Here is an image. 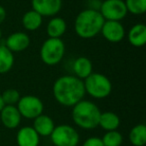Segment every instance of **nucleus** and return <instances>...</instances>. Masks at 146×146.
Returning a JSON list of instances; mask_svg holds the SVG:
<instances>
[{
	"label": "nucleus",
	"instance_id": "obj_20",
	"mask_svg": "<svg viewBox=\"0 0 146 146\" xmlns=\"http://www.w3.org/2000/svg\"><path fill=\"white\" fill-rule=\"evenodd\" d=\"M14 55L5 45H0V74H6L14 65Z\"/></svg>",
	"mask_w": 146,
	"mask_h": 146
},
{
	"label": "nucleus",
	"instance_id": "obj_19",
	"mask_svg": "<svg viewBox=\"0 0 146 146\" xmlns=\"http://www.w3.org/2000/svg\"><path fill=\"white\" fill-rule=\"evenodd\" d=\"M120 125V118L116 113L112 111L101 112L99 117V123L98 126L106 131H113L117 130Z\"/></svg>",
	"mask_w": 146,
	"mask_h": 146
},
{
	"label": "nucleus",
	"instance_id": "obj_27",
	"mask_svg": "<svg viewBox=\"0 0 146 146\" xmlns=\"http://www.w3.org/2000/svg\"><path fill=\"white\" fill-rule=\"evenodd\" d=\"M5 19H6V10L2 5H0V25L4 22Z\"/></svg>",
	"mask_w": 146,
	"mask_h": 146
},
{
	"label": "nucleus",
	"instance_id": "obj_11",
	"mask_svg": "<svg viewBox=\"0 0 146 146\" xmlns=\"http://www.w3.org/2000/svg\"><path fill=\"white\" fill-rule=\"evenodd\" d=\"M4 45L12 53L22 52L30 45V37L25 32H14L7 37Z\"/></svg>",
	"mask_w": 146,
	"mask_h": 146
},
{
	"label": "nucleus",
	"instance_id": "obj_5",
	"mask_svg": "<svg viewBox=\"0 0 146 146\" xmlns=\"http://www.w3.org/2000/svg\"><path fill=\"white\" fill-rule=\"evenodd\" d=\"M65 44L61 38H48L42 43L40 58L44 64L55 66L61 62L65 55Z\"/></svg>",
	"mask_w": 146,
	"mask_h": 146
},
{
	"label": "nucleus",
	"instance_id": "obj_12",
	"mask_svg": "<svg viewBox=\"0 0 146 146\" xmlns=\"http://www.w3.org/2000/svg\"><path fill=\"white\" fill-rule=\"evenodd\" d=\"M21 115L14 105H5L0 112V119L2 124L8 129H15L21 122Z\"/></svg>",
	"mask_w": 146,
	"mask_h": 146
},
{
	"label": "nucleus",
	"instance_id": "obj_24",
	"mask_svg": "<svg viewBox=\"0 0 146 146\" xmlns=\"http://www.w3.org/2000/svg\"><path fill=\"white\" fill-rule=\"evenodd\" d=\"M1 97H2L3 102H4V105L16 106L21 96L18 90L14 89V88H8V89L3 91V93L1 94Z\"/></svg>",
	"mask_w": 146,
	"mask_h": 146
},
{
	"label": "nucleus",
	"instance_id": "obj_23",
	"mask_svg": "<svg viewBox=\"0 0 146 146\" xmlns=\"http://www.w3.org/2000/svg\"><path fill=\"white\" fill-rule=\"evenodd\" d=\"M104 146H120L123 141V137L120 132L117 130L107 131L101 138Z\"/></svg>",
	"mask_w": 146,
	"mask_h": 146
},
{
	"label": "nucleus",
	"instance_id": "obj_7",
	"mask_svg": "<svg viewBox=\"0 0 146 146\" xmlns=\"http://www.w3.org/2000/svg\"><path fill=\"white\" fill-rule=\"evenodd\" d=\"M16 107L21 117L26 119H34L41 115L44 110V104L39 97L34 95H25L20 97Z\"/></svg>",
	"mask_w": 146,
	"mask_h": 146
},
{
	"label": "nucleus",
	"instance_id": "obj_13",
	"mask_svg": "<svg viewBox=\"0 0 146 146\" xmlns=\"http://www.w3.org/2000/svg\"><path fill=\"white\" fill-rule=\"evenodd\" d=\"M40 136L32 126H24L17 132L16 141L18 146H38Z\"/></svg>",
	"mask_w": 146,
	"mask_h": 146
},
{
	"label": "nucleus",
	"instance_id": "obj_17",
	"mask_svg": "<svg viewBox=\"0 0 146 146\" xmlns=\"http://www.w3.org/2000/svg\"><path fill=\"white\" fill-rule=\"evenodd\" d=\"M67 29L66 21L62 17H51L46 26V33L48 38H61Z\"/></svg>",
	"mask_w": 146,
	"mask_h": 146
},
{
	"label": "nucleus",
	"instance_id": "obj_3",
	"mask_svg": "<svg viewBox=\"0 0 146 146\" xmlns=\"http://www.w3.org/2000/svg\"><path fill=\"white\" fill-rule=\"evenodd\" d=\"M101 111L94 102L81 100L72 107V119L82 129L90 130L98 126Z\"/></svg>",
	"mask_w": 146,
	"mask_h": 146
},
{
	"label": "nucleus",
	"instance_id": "obj_22",
	"mask_svg": "<svg viewBox=\"0 0 146 146\" xmlns=\"http://www.w3.org/2000/svg\"><path fill=\"white\" fill-rule=\"evenodd\" d=\"M125 6L128 13L142 15L146 11V0H125Z\"/></svg>",
	"mask_w": 146,
	"mask_h": 146
},
{
	"label": "nucleus",
	"instance_id": "obj_26",
	"mask_svg": "<svg viewBox=\"0 0 146 146\" xmlns=\"http://www.w3.org/2000/svg\"><path fill=\"white\" fill-rule=\"evenodd\" d=\"M101 4H102V0H87L86 1V8L91 9V10L99 11Z\"/></svg>",
	"mask_w": 146,
	"mask_h": 146
},
{
	"label": "nucleus",
	"instance_id": "obj_6",
	"mask_svg": "<svg viewBox=\"0 0 146 146\" xmlns=\"http://www.w3.org/2000/svg\"><path fill=\"white\" fill-rule=\"evenodd\" d=\"M50 138L54 146H77L80 139L77 130L68 124L55 126Z\"/></svg>",
	"mask_w": 146,
	"mask_h": 146
},
{
	"label": "nucleus",
	"instance_id": "obj_14",
	"mask_svg": "<svg viewBox=\"0 0 146 146\" xmlns=\"http://www.w3.org/2000/svg\"><path fill=\"white\" fill-rule=\"evenodd\" d=\"M74 76L81 80H84L93 73V64L88 57L80 56L74 60L72 65Z\"/></svg>",
	"mask_w": 146,
	"mask_h": 146
},
{
	"label": "nucleus",
	"instance_id": "obj_18",
	"mask_svg": "<svg viewBox=\"0 0 146 146\" xmlns=\"http://www.w3.org/2000/svg\"><path fill=\"white\" fill-rule=\"evenodd\" d=\"M43 17L34 10H29L25 12L22 16V26L27 31H36L42 25Z\"/></svg>",
	"mask_w": 146,
	"mask_h": 146
},
{
	"label": "nucleus",
	"instance_id": "obj_8",
	"mask_svg": "<svg viewBox=\"0 0 146 146\" xmlns=\"http://www.w3.org/2000/svg\"><path fill=\"white\" fill-rule=\"evenodd\" d=\"M105 21H120L127 16L128 12L124 0H104L99 9Z\"/></svg>",
	"mask_w": 146,
	"mask_h": 146
},
{
	"label": "nucleus",
	"instance_id": "obj_25",
	"mask_svg": "<svg viewBox=\"0 0 146 146\" xmlns=\"http://www.w3.org/2000/svg\"><path fill=\"white\" fill-rule=\"evenodd\" d=\"M82 146H104L103 143H102L101 138L99 137H89L84 141L83 145Z\"/></svg>",
	"mask_w": 146,
	"mask_h": 146
},
{
	"label": "nucleus",
	"instance_id": "obj_15",
	"mask_svg": "<svg viewBox=\"0 0 146 146\" xmlns=\"http://www.w3.org/2000/svg\"><path fill=\"white\" fill-rule=\"evenodd\" d=\"M34 122H33V129L37 132L39 136H50L52 133L53 129L55 127V124L53 119L48 115L45 114H41V115L37 116L34 118Z\"/></svg>",
	"mask_w": 146,
	"mask_h": 146
},
{
	"label": "nucleus",
	"instance_id": "obj_4",
	"mask_svg": "<svg viewBox=\"0 0 146 146\" xmlns=\"http://www.w3.org/2000/svg\"><path fill=\"white\" fill-rule=\"evenodd\" d=\"M85 93L95 99H104L112 92V82L104 74L91 73L83 80Z\"/></svg>",
	"mask_w": 146,
	"mask_h": 146
},
{
	"label": "nucleus",
	"instance_id": "obj_10",
	"mask_svg": "<svg viewBox=\"0 0 146 146\" xmlns=\"http://www.w3.org/2000/svg\"><path fill=\"white\" fill-rule=\"evenodd\" d=\"M100 33L111 43L121 42L126 35L125 28L120 21H104Z\"/></svg>",
	"mask_w": 146,
	"mask_h": 146
},
{
	"label": "nucleus",
	"instance_id": "obj_16",
	"mask_svg": "<svg viewBox=\"0 0 146 146\" xmlns=\"http://www.w3.org/2000/svg\"><path fill=\"white\" fill-rule=\"evenodd\" d=\"M128 42L134 47H142L146 43V26L137 23L129 29L127 33Z\"/></svg>",
	"mask_w": 146,
	"mask_h": 146
},
{
	"label": "nucleus",
	"instance_id": "obj_29",
	"mask_svg": "<svg viewBox=\"0 0 146 146\" xmlns=\"http://www.w3.org/2000/svg\"><path fill=\"white\" fill-rule=\"evenodd\" d=\"M1 38H2V32H1V28H0V41H1Z\"/></svg>",
	"mask_w": 146,
	"mask_h": 146
},
{
	"label": "nucleus",
	"instance_id": "obj_28",
	"mask_svg": "<svg viewBox=\"0 0 146 146\" xmlns=\"http://www.w3.org/2000/svg\"><path fill=\"white\" fill-rule=\"evenodd\" d=\"M4 102H3L2 100V97H1V94H0V112H1V110L3 109V107H4Z\"/></svg>",
	"mask_w": 146,
	"mask_h": 146
},
{
	"label": "nucleus",
	"instance_id": "obj_9",
	"mask_svg": "<svg viewBox=\"0 0 146 146\" xmlns=\"http://www.w3.org/2000/svg\"><path fill=\"white\" fill-rule=\"evenodd\" d=\"M62 0H31L32 10L42 17H54L62 9Z\"/></svg>",
	"mask_w": 146,
	"mask_h": 146
},
{
	"label": "nucleus",
	"instance_id": "obj_21",
	"mask_svg": "<svg viewBox=\"0 0 146 146\" xmlns=\"http://www.w3.org/2000/svg\"><path fill=\"white\" fill-rule=\"evenodd\" d=\"M129 140L134 146H144L146 143V126L144 124L135 125L129 133Z\"/></svg>",
	"mask_w": 146,
	"mask_h": 146
},
{
	"label": "nucleus",
	"instance_id": "obj_2",
	"mask_svg": "<svg viewBox=\"0 0 146 146\" xmlns=\"http://www.w3.org/2000/svg\"><path fill=\"white\" fill-rule=\"evenodd\" d=\"M104 18L99 11L84 9L77 14L74 21V30L82 39H91L101 31Z\"/></svg>",
	"mask_w": 146,
	"mask_h": 146
},
{
	"label": "nucleus",
	"instance_id": "obj_1",
	"mask_svg": "<svg viewBox=\"0 0 146 146\" xmlns=\"http://www.w3.org/2000/svg\"><path fill=\"white\" fill-rule=\"evenodd\" d=\"M54 99L60 105L73 107L85 96L83 80L74 75H63L55 80L52 87Z\"/></svg>",
	"mask_w": 146,
	"mask_h": 146
}]
</instances>
